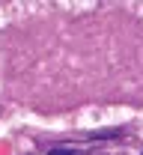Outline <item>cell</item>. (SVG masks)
<instances>
[{"label":"cell","instance_id":"obj_1","mask_svg":"<svg viewBox=\"0 0 143 155\" xmlns=\"http://www.w3.org/2000/svg\"><path fill=\"white\" fill-rule=\"evenodd\" d=\"M48 155H75V152H72V149H51Z\"/></svg>","mask_w":143,"mask_h":155}]
</instances>
